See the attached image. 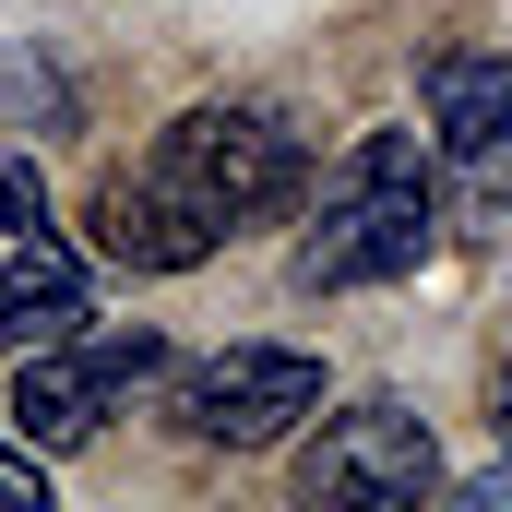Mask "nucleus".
<instances>
[{"instance_id": "f03ea898", "label": "nucleus", "mask_w": 512, "mask_h": 512, "mask_svg": "<svg viewBox=\"0 0 512 512\" xmlns=\"http://www.w3.org/2000/svg\"><path fill=\"white\" fill-rule=\"evenodd\" d=\"M203 227H262V215H286V203H310V143L251 108V96H215V108H179V120L155 131V155H143Z\"/></svg>"}, {"instance_id": "39448f33", "label": "nucleus", "mask_w": 512, "mask_h": 512, "mask_svg": "<svg viewBox=\"0 0 512 512\" xmlns=\"http://www.w3.org/2000/svg\"><path fill=\"white\" fill-rule=\"evenodd\" d=\"M298 489L334 501V512H417L429 489H441V441H429V417H417L405 393H358L346 417L310 429Z\"/></svg>"}, {"instance_id": "9b49d317", "label": "nucleus", "mask_w": 512, "mask_h": 512, "mask_svg": "<svg viewBox=\"0 0 512 512\" xmlns=\"http://www.w3.org/2000/svg\"><path fill=\"white\" fill-rule=\"evenodd\" d=\"M453 501H477V512H512V465H477V477H465Z\"/></svg>"}, {"instance_id": "6e6552de", "label": "nucleus", "mask_w": 512, "mask_h": 512, "mask_svg": "<svg viewBox=\"0 0 512 512\" xmlns=\"http://www.w3.org/2000/svg\"><path fill=\"white\" fill-rule=\"evenodd\" d=\"M96 251L120 262V274H191V262L227 251V227H203L155 167H120V179L96 191Z\"/></svg>"}, {"instance_id": "423d86ee", "label": "nucleus", "mask_w": 512, "mask_h": 512, "mask_svg": "<svg viewBox=\"0 0 512 512\" xmlns=\"http://www.w3.org/2000/svg\"><path fill=\"white\" fill-rule=\"evenodd\" d=\"M0 322H12V346H48L84 322V251L48 227L36 155H0Z\"/></svg>"}, {"instance_id": "1a4fd4ad", "label": "nucleus", "mask_w": 512, "mask_h": 512, "mask_svg": "<svg viewBox=\"0 0 512 512\" xmlns=\"http://www.w3.org/2000/svg\"><path fill=\"white\" fill-rule=\"evenodd\" d=\"M0 108H24V120H48V131H72V96H60L36 60H0Z\"/></svg>"}, {"instance_id": "0eeeda50", "label": "nucleus", "mask_w": 512, "mask_h": 512, "mask_svg": "<svg viewBox=\"0 0 512 512\" xmlns=\"http://www.w3.org/2000/svg\"><path fill=\"white\" fill-rule=\"evenodd\" d=\"M429 143H441V179L465 203H512V48H441L429 60Z\"/></svg>"}, {"instance_id": "7ed1b4c3", "label": "nucleus", "mask_w": 512, "mask_h": 512, "mask_svg": "<svg viewBox=\"0 0 512 512\" xmlns=\"http://www.w3.org/2000/svg\"><path fill=\"white\" fill-rule=\"evenodd\" d=\"M179 358H167V334L155 322H72V334H48V346H24L12 358V441L24 453H84L120 405L167 382Z\"/></svg>"}, {"instance_id": "9d476101", "label": "nucleus", "mask_w": 512, "mask_h": 512, "mask_svg": "<svg viewBox=\"0 0 512 512\" xmlns=\"http://www.w3.org/2000/svg\"><path fill=\"white\" fill-rule=\"evenodd\" d=\"M0 512H48V453H0Z\"/></svg>"}, {"instance_id": "20e7f679", "label": "nucleus", "mask_w": 512, "mask_h": 512, "mask_svg": "<svg viewBox=\"0 0 512 512\" xmlns=\"http://www.w3.org/2000/svg\"><path fill=\"white\" fill-rule=\"evenodd\" d=\"M167 417L203 453H274V441H298V417H322V358L310 346H215V358L167 370Z\"/></svg>"}, {"instance_id": "f8f14e48", "label": "nucleus", "mask_w": 512, "mask_h": 512, "mask_svg": "<svg viewBox=\"0 0 512 512\" xmlns=\"http://www.w3.org/2000/svg\"><path fill=\"white\" fill-rule=\"evenodd\" d=\"M501 429H512V370H501Z\"/></svg>"}, {"instance_id": "f257e3e1", "label": "nucleus", "mask_w": 512, "mask_h": 512, "mask_svg": "<svg viewBox=\"0 0 512 512\" xmlns=\"http://www.w3.org/2000/svg\"><path fill=\"white\" fill-rule=\"evenodd\" d=\"M441 239V143L429 131H358L322 179H310V239L298 286H393Z\"/></svg>"}]
</instances>
